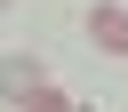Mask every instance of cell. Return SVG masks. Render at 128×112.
I'll use <instances>...</instances> for the list:
<instances>
[{"label": "cell", "instance_id": "obj_1", "mask_svg": "<svg viewBox=\"0 0 128 112\" xmlns=\"http://www.w3.org/2000/svg\"><path fill=\"white\" fill-rule=\"evenodd\" d=\"M88 40L104 56H128V8H88Z\"/></svg>", "mask_w": 128, "mask_h": 112}, {"label": "cell", "instance_id": "obj_2", "mask_svg": "<svg viewBox=\"0 0 128 112\" xmlns=\"http://www.w3.org/2000/svg\"><path fill=\"white\" fill-rule=\"evenodd\" d=\"M40 88H48V80H40V64H32V56H8V64H0V96H8V104L40 96Z\"/></svg>", "mask_w": 128, "mask_h": 112}, {"label": "cell", "instance_id": "obj_3", "mask_svg": "<svg viewBox=\"0 0 128 112\" xmlns=\"http://www.w3.org/2000/svg\"><path fill=\"white\" fill-rule=\"evenodd\" d=\"M24 112H72V96L64 88H40V96H24Z\"/></svg>", "mask_w": 128, "mask_h": 112}]
</instances>
